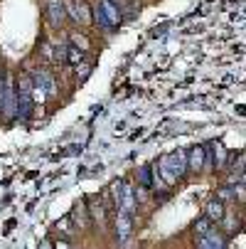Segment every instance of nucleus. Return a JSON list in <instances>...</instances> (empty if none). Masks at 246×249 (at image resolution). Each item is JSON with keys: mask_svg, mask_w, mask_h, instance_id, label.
Listing matches in <instances>:
<instances>
[{"mask_svg": "<svg viewBox=\"0 0 246 249\" xmlns=\"http://www.w3.org/2000/svg\"><path fill=\"white\" fill-rule=\"evenodd\" d=\"M94 25H98L101 30H106V32H114V27H116V25L109 20V15L103 13V8H101V5L94 10Z\"/></svg>", "mask_w": 246, "mask_h": 249, "instance_id": "0eeeda50", "label": "nucleus"}, {"mask_svg": "<svg viewBox=\"0 0 246 249\" xmlns=\"http://www.w3.org/2000/svg\"><path fill=\"white\" fill-rule=\"evenodd\" d=\"M227 242H224V234H219V232H214V230H209V232H204L199 239H197V247H202V249H222Z\"/></svg>", "mask_w": 246, "mask_h": 249, "instance_id": "f03ea898", "label": "nucleus"}, {"mask_svg": "<svg viewBox=\"0 0 246 249\" xmlns=\"http://www.w3.org/2000/svg\"><path fill=\"white\" fill-rule=\"evenodd\" d=\"M34 87H40L42 91H54V84H52V77L47 72H34Z\"/></svg>", "mask_w": 246, "mask_h": 249, "instance_id": "1a4fd4ad", "label": "nucleus"}, {"mask_svg": "<svg viewBox=\"0 0 246 249\" xmlns=\"http://www.w3.org/2000/svg\"><path fill=\"white\" fill-rule=\"evenodd\" d=\"M190 168L192 170H202L204 168V148L202 146H197V148H192V153H190Z\"/></svg>", "mask_w": 246, "mask_h": 249, "instance_id": "9d476101", "label": "nucleus"}, {"mask_svg": "<svg viewBox=\"0 0 246 249\" xmlns=\"http://www.w3.org/2000/svg\"><path fill=\"white\" fill-rule=\"evenodd\" d=\"M66 57H69V62H74V64H82V50L79 47H72L66 52Z\"/></svg>", "mask_w": 246, "mask_h": 249, "instance_id": "2eb2a0df", "label": "nucleus"}, {"mask_svg": "<svg viewBox=\"0 0 246 249\" xmlns=\"http://www.w3.org/2000/svg\"><path fill=\"white\" fill-rule=\"evenodd\" d=\"M140 185H146V188L153 185V180H150V168H140Z\"/></svg>", "mask_w": 246, "mask_h": 249, "instance_id": "4468645a", "label": "nucleus"}, {"mask_svg": "<svg viewBox=\"0 0 246 249\" xmlns=\"http://www.w3.org/2000/svg\"><path fill=\"white\" fill-rule=\"evenodd\" d=\"M128 234H131V217H128V210H123L118 215V237H121V242H126Z\"/></svg>", "mask_w": 246, "mask_h": 249, "instance_id": "6e6552de", "label": "nucleus"}, {"mask_svg": "<svg viewBox=\"0 0 246 249\" xmlns=\"http://www.w3.org/2000/svg\"><path fill=\"white\" fill-rule=\"evenodd\" d=\"M187 165H190V163H187L185 153H182V151H175V153H170V156L163 160V173L170 178V180H175V178H180V175L185 173Z\"/></svg>", "mask_w": 246, "mask_h": 249, "instance_id": "f257e3e1", "label": "nucleus"}, {"mask_svg": "<svg viewBox=\"0 0 246 249\" xmlns=\"http://www.w3.org/2000/svg\"><path fill=\"white\" fill-rule=\"evenodd\" d=\"M72 42H74V47H79L82 52H86V50H89V40H86V37H82V35H72Z\"/></svg>", "mask_w": 246, "mask_h": 249, "instance_id": "ddd939ff", "label": "nucleus"}, {"mask_svg": "<svg viewBox=\"0 0 246 249\" xmlns=\"http://www.w3.org/2000/svg\"><path fill=\"white\" fill-rule=\"evenodd\" d=\"M207 217L212 220V222H219V220L224 217V205H222V200H219V197L207 202Z\"/></svg>", "mask_w": 246, "mask_h": 249, "instance_id": "39448f33", "label": "nucleus"}, {"mask_svg": "<svg viewBox=\"0 0 246 249\" xmlns=\"http://www.w3.org/2000/svg\"><path fill=\"white\" fill-rule=\"evenodd\" d=\"M47 13H49V20H52L54 25H62V22H64V18H66V8H64L62 0H49Z\"/></svg>", "mask_w": 246, "mask_h": 249, "instance_id": "20e7f679", "label": "nucleus"}, {"mask_svg": "<svg viewBox=\"0 0 246 249\" xmlns=\"http://www.w3.org/2000/svg\"><path fill=\"white\" fill-rule=\"evenodd\" d=\"M118 8H121L123 20H133V18H135V5H133V0H123Z\"/></svg>", "mask_w": 246, "mask_h": 249, "instance_id": "9b49d317", "label": "nucleus"}, {"mask_svg": "<svg viewBox=\"0 0 246 249\" xmlns=\"http://www.w3.org/2000/svg\"><path fill=\"white\" fill-rule=\"evenodd\" d=\"M101 8H103V13L109 15V20H111L114 25H118V22L123 20V15H121V8L114 3V0H101Z\"/></svg>", "mask_w": 246, "mask_h": 249, "instance_id": "423d86ee", "label": "nucleus"}, {"mask_svg": "<svg viewBox=\"0 0 246 249\" xmlns=\"http://www.w3.org/2000/svg\"><path fill=\"white\" fill-rule=\"evenodd\" d=\"M209 230H212V220H209V217L195 222V232H197V234H204V232H209Z\"/></svg>", "mask_w": 246, "mask_h": 249, "instance_id": "f8f14e48", "label": "nucleus"}, {"mask_svg": "<svg viewBox=\"0 0 246 249\" xmlns=\"http://www.w3.org/2000/svg\"><path fill=\"white\" fill-rule=\"evenodd\" d=\"M69 15L77 22H91V10L84 0H72V3H69Z\"/></svg>", "mask_w": 246, "mask_h": 249, "instance_id": "7ed1b4c3", "label": "nucleus"}]
</instances>
